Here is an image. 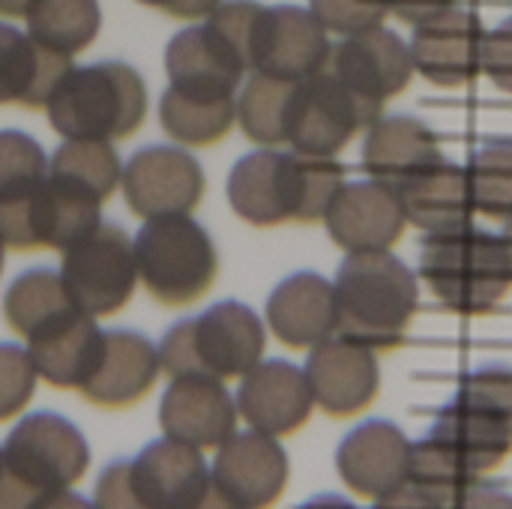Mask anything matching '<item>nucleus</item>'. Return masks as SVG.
<instances>
[{"label":"nucleus","instance_id":"f257e3e1","mask_svg":"<svg viewBox=\"0 0 512 509\" xmlns=\"http://www.w3.org/2000/svg\"><path fill=\"white\" fill-rule=\"evenodd\" d=\"M90 468V447L78 426L54 411L24 417L0 453V509L81 504L72 486Z\"/></svg>","mask_w":512,"mask_h":509},{"label":"nucleus","instance_id":"f03ea898","mask_svg":"<svg viewBox=\"0 0 512 509\" xmlns=\"http://www.w3.org/2000/svg\"><path fill=\"white\" fill-rule=\"evenodd\" d=\"M339 306V333L372 351H396L420 309L417 273L387 252H354L333 279Z\"/></svg>","mask_w":512,"mask_h":509},{"label":"nucleus","instance_id":"7ed1b4c3","mask_svg":"<svg viewBox=\"0 0 512 509\" xmlns=\"http://www.w3.org/2000/svg\"><path fill=\"white\" fill-rule=\"evenodd\" d=\"M45 114L63 138L126 141L147 120V84L120 60L72 66L45 102Z\"/></svg>","mask_w":512,"mask_h":509},{"label":"nucleus","instance_id":"20e7f679","mask_svg":"<svg viewBox=\"0 0 512 509\" xmlns=\"http://www.w3.org/2000/svg\"><path fill=\"white\" fill-rule=\"evenodd\" d=\"M210 501L204 450L174 438L147 444L135 459L111 462L93 492V507L102 509H198Z\"/></svg>","mask_w":512,"mask_h":509},{"label":"nucleus","instance_id":"39448f33","mask_svg":"<svg viewBox=\"0 0 512 509\" xmlns=\"http://www.w3.org/2000/svg\"><path fill=\"white\" fill-rule=\"evenodd\" d=\"M420 279L456 315H486L512 288V270L501 234L474 222L444 234H423Z\"/></svg>","mask_w":512,"mask_h":509},{"label":"nucleus","instance_id":"423d86ee","mask_svg":"<svg viewBox=\"0 0 512 509\" xmlns=\"http://www.w3.org/2000/svg\"><path fill=\"white\" fill-rule=\"evenodd\" d=\"M264 348L267 330L261 318L246 303L225 300L174 324L159 342V363L168 378L213 375L234 381L264 360Z\"/></svg>","mask_w":512,"mask_h":509},{"label":"nucleus","instance_id":"0eeeda50","mask_svg":"<svg viewBox=\"0 0 512 509\" xmlns=\"http://www.w3.org/2000/svg\"><path fill=\"white\" fill-rule=\"evenodd\" d=\"M132 246L138 282L168 309L198 303L219 276L216 246L192 213L144 219Z\"/></svg>","mask_w":512,"mask_h":509},{"label":"nucleus","instance_id":"6e6552de","mask_svg":"<svg viewBox=\"0 0 512 509\" xmlns=\"http://www.w3.org/2000/svg\"><path fill=\"white\" fill-rule=\"evenodd\" d=\"M99 225L102 201L51 174L24 198L0 204V240L18 252H63Z\"/></svg>","mask_w":512,"mask_h":509},{"label":"nucleus","instance_id":"1a4fd4ad","mask_svg":"<svg viewBox=\"0 0 512 509\" xmlns=\"http://www.w3.org/2000/svg\"><path fill=\"white\" fill-rule=\"evenodd\" d=\"M60 279L75 300L93 318H108L120 312L138 285L135 246L126 228L102 222L87 237L63 249Z\"/></svg>","mask_w":512,"mask_h":509},{"label":"nucleus","instance_id":"9d476101","mask_svg":"<svg viewBox=\"0 0 512 509\" xmlns=\"http://www.w3.org/2000/svg\"><path fill=\"white\" fill-rule=\"evenodd\" d=\"M381 117V108L354 96L333 69H321L294 84L288 102V138L291 150L312 156L342 153L357 132Z\"/></svg>","mask_w":512,"mask_h":509},{"label":"nucleus","instance_id":"9b49d317","mask_svg":"<svg viewBox=\"0 0 512 509\" xmlns=\"http://www.w3.org/2000/svg\"><path fill=\"white\" fill-rule=\"evenodd\" d=\"M210 483L213 501L219 507H270L288 486V456L273 435L258 429L234 432L225 444L216 447Z\"/></svg>","mask_w":512,"mask_h":509},{"label":"nucleus","instance_id":"f8f14e48","mask_svg":"<svg viewBox=\"0 0 512 509\" xmlns=\"http://www.w3.org/2000/svg\"><path fill=\"white\" fill-rule=\"evenodd\" d=\"M120 189L138 219L192 213L204 198V168L180 147L150 144L123 165Z\"/></svg>","mask_w":512,"mask_h":509},{"label":"nucleus","instance_id":"ddd939ff","mask_svg":"<svg viewBox=\"0 0 512 509\" xmlns=\"http://www.w3.org/2000/svg\"><path fill=\"white\" fill-rule=\"evenodd\" d=\"M375 354L378 351L345 333H336L309 348L303 372L315 405L330 417H357L366 411L381 387Z\"/></svg>","mask_w":512,"mask_h":509},{"label":"nucleus","instance_id":"4468645a","mask_svg":"<svg viewBox=\"0 0 512 509\" xmlns=\"http://www.w3.org/2000/svg\"><path fill=\"white\" fill-rule=\"evenodd\" d=\"M330 69L354 96L381 111L393 96H399L411 84L417 72L411 45L384 24L342 36V42L333 45Z\"/></svg>","mask_w":512,"mask_h":509},{"label":"nucleus","instance_id":"2eb2a0df","mask_svg":"<svg viewBox=\"0 0 512 509\" xmlns=\"http://www.w3.org/2000/svg\"><path fill=\"white\" fill-rule=\"evenodd\" d=\"M405 225L408 216L399 189L372 177L345 183L324 216L327 234L345 255L387 252L402 240Z\"/></svg>","mask_w":512,"mask_h":509},{"label":"nucleus","instance_id":"dca6fc26","mask_svg":"<svg viewBox=\"0 0 512 509\" xmlns=\"http://www.w3.org/2000/svg\"><path fill=\"white\" fill-rule=\"evenodd\" d=\"M414 441L405 438L399 426L390 420L360 423L345 435L336 450V471L351 495L381 504L411 474Z\"/></svg>","mask_w":512,"mask_h":509},{"label":"nucleus","instance_id":"f3484780","mask_svg":"<svg viewBox=\"0 0 512 509\" xmlns=\"http://www.w3.org/2000/svg\"><path fill=\"white\" fill-rule=\"evenodd\" d=\"M237 399L213 375H177L159 402V429L165 438L216 450L237 432Z\"/></svg>","mask_w":512,"mask_h":509},{"label":"nucleus","instance_id":"a211bd4d","mask_svg":"<svg viewBox=\"0 0 512 509\" xmlns=\"http://www.w3.org/2000/svg\"><path fill=\"white\" fill-rule=\"evenodd\" d=\"M483 39L480 18L468 9H447L429 21L414 24L411 57L414 69L438 87L474 84L483 72Z\"/></svg>","mask_w":512,"mask_h":509},{"label":"nucleus","instance_id":"6ab92c4d","mask_svg":"<svg viewBox=\"0 0 512 509\" xmlns=\"http://www.w3.org/2000/svg\"><path fill=\"white\" fill-rule=\"evenodd\" d=\"M330 30L303 6H267L255 48L252 72H267L285 81H303L330 66Z\"/></svg>","mask_w":512,"mask_h":509},{"label":"nucleus","instance_id":"aec40b11","mask_svg":"<svg viewBox=\"0 0 512 509\" xmlns=\"http://www.w3.org/2000/svg\"><path fill=\"white\" fill-rule=\"evenodd\" d=\"M162 372L159 348L132 330H102L99 357L78 387V393L105 411H123L138 405Z\"/></svg>","mask_w":512,"mask_h":509},{"label":"nucleus","instance_id":"412c9836","mask_svg":"<svg viewBox=\"0 0 512 509\" xmlns=\"http://www.w3.org/2000/svg\"><path fill=\"white\" fill-rule=\"evenodd\" d=\"M234 399L243 423L273 438L303 429L315 408L306 372L288 360H261L240 378Z\"/></svg>","mask_w":512,"mask_h":509},{"label":"nucleus","instance_id":"4be33fe9","mask_svg":"<svg viewBox=\"0 0 512 509\" xmlns=\"http://www.w3.org/2000/svg\"><path fill=\"white\" fill-rule=\"evenodd\" d=\"M483 474H477L468 459L441 435L429 432L423 441L414 444L411 453V474L390 498L378 507L408 509H456L474 507V492Z\"/></svg>","mask_w":512,"mask_h":509},{"label":"nucleus","instance_id":"5701e85b","mask_svg":"<svg viewBox=\"0 0 512 509\" xmlns=\"http://www.w3.org/2000/svg\"><path fill=\"white\" fill-rule=\"evenodd\" d=\"M168 87L201 96V99H228L237 96L246 66L225 45V39L204 21L180 30L165 48Z\"/></svg>","mask_w":512,"mask_h":509},{"label":"nucleus","instance_id":"b1692460","mask_svg":"<svg viewBox=\"0 0 512 509\" xmlns=\"http://www.w3.org/2000/svg\"><path fill=\"white\" fill-rule=\"evenodd\" d=\"M267 327L282 345L297 351H309L336 336L339 306L333 282L312 270L282 279L267 300Z\"/></svg>","mask_w":512,"mask_h":509},{"label":"nucleus","instance_id":"393cba45","mask_svg":"<svg viewBox=\"0 0 512 509\" xmlns=\"http://www.w3.org/2000/svg\"><path fill=\"white\" fill-rule=\"evenodd\" d=\"M444 159L435 132L411 114H381L366 126L363 168L393 189L420 177Z\"/></svg>","mask_w":512,"mask_h":509},{"label":"nucleus","instance_id":"a878e982","mask_svg":"<svg viewBox=\"0 0 512 509\" xmlns=\"http://www.w3.org/2000/svg\"><path fill=\"white\" fill-rule=\"evenodd\" d=\"M228 204L231 210L255 225L273 228L291 222V159L273 147H261L243 159L228 174Z\"/></svg>","mask_w":512,"mask_h":509},{"label":"nucleus","instance_id":"bb28decb","mask_svg":"<svg viewBox=\"0 0 512 509\" xmlns=\"http://www.w3.org/2000/svg\"><path fill=\"white\" fill-rule=\"evenodd\" d=\"M69 69V54L45 48L12 24H0V105H21L27 111L45 108Z\"/></svg>","mask_w":512,"mask_h":509},{"label":"nucleus","instance_id":"cd10ccee","mask_svg":"<svg viewBox=\"0 0 512 509\" xmlns=\"http://www.w3.org/2000/svg\"><path fill=\"white\" fill-rule=\"evenodd\" d=\"M399 198H402L408 225H414L423 234L456 231V228L471 225L477 216L468 171L447 159H441L420 177L399 186Z\"/></svg>","mask_w":512,"mask_h":509},{"label":"nucleus","instance_id":"c85d7f7f","mask_svg":"<svg viewBox=\"0 0 512 509\" xmlns=\"http://www.w3.org/2000/svg\"><path fill=\"white\" fill-rule=\"evenodd\" d=\"M99 348L102 330L96 327V318L81 309L27 342V354L39 378L57 390H78L87 381Z\"/></svg>","mask_w":512,"mask_h":509},{"label":"nucleus","instance_id":"c756f323","mask_svg":"<svg viewBox=\"0 0 512 509\" xmlns=\"http://www.w3.org/2000/svg\"><path fill=\"white\" fill-rule=\"evenodd\" d=\"M78 306L69 297L60 273L33 267L24 270L3 294V318L15 336L30 342L33 336L45 333L48 327L60 324ZM84 312V309H81Z\"/></svg>","mask_w":512,"mask_h":509},{"label":"nucleus","instance_id":"7c9ffc66","mask_svg":"<svg viewBox=\"0 0 512 509\" xmlns=\"http://www.w3.org/2000/svg\"><path fill=\"white\" fill-rule=\"evenodd\" d=\"M159 123L165 135L186 147H210L237 123V96L201 99L168 87L159 99Z\"/></svg>","mask_w":512,"mask_h":509},{"label":"nucleus","instance_id":"2f4dec72","mask_svg":"<svg viewBox=\"0 0 512 509\" xmlns=\"http://www.w3.org/2000/svg\"><path fill=\"white\" fill-rule=\"evenodd\" d=\"M24 21L36 42L72 57L99 36L102 9L99 0H33Z\"/></svg>","mask_w":512,"mask_h":509},{"label":"nucleus","instance_id":"473e14b6","mask_svg":"<svg viewBox=\"0 0 512 509\" xmlns=\"http://www.w3.org/2000/svg\"><path fill=\"white\" fill-rule=\"evenodd\" d=\"M48 174L90 192L96 201L105 204L123 180V162L111 141L66 138L48 159Z\"/></svg>","mask_w":512,"mask_h":509},{"label":"nucleus","instance_id":"72a5a7b5","mask_svg":"<svg viewBox=\"0 0 512 509\" xmlns=\"http://www.w3.org/2000/svg\"><path fill=\"white\" fill-rule=\"evenodd\" d=\"M297 81H285L267 72H249L237 93V123L243 135L261 147L285 144L288 138V102Z\"/></svg>","mask_w":512,"mask_h":509},{"label":"nucleus","instance_id":"f704fd0d","mask_svg":"<svg viewBox=\"0 0 512 509\" xmlns=\"http://www.w3.org/2000/svg\"><path fill=\"white\" fill-rule=\"evenodd\" d=\"M291 222H324L333 198L348 183L345 168L333 156H312L291 150Z\"/></svg>","mask_w":512,"mask_h":509},{"label":"nucleus","instance_id":"c9c22d12","mask_svg":"<svg viewBox=\"0 0 512 509\" xmlns=\"http://www.w3.org/2000/svg\"><path fill=\"white\" fill-rule=\"evenodd\" d=\"M465 171L477 213L501 225L512 219V138H492L477 147Z\"/></svg>","mask_w":512,"mask_h":509},{"label":"nucleus","instance_id":"e433bc0d","mask_svg":"<svg viewBox=\"0 0 512 509\" xmlns=\"http://www.w3.org/2000/svg\"><path fill=\"white\" fill-rule=\"evenodd\" d=\"M456 405H462L468 414L480 417L483 423L495 426L498 432L512 438V369L492 363L468 372L459 384V393L453 396Z\"/></svg>","mask_w":512,"mask_h":509},{"label":"nucleus","instance_id":"4c0bfd02","mask_svg":"<svg viewBox=\"0 0 512 509\" xmlns=\"http://www.w3.org/2000/svg\"><path fill=\"white\" fill-rule=\"evenodd\" d=\"M48 177V156L42 144L18 129L0 132V204L24 198Z\"/></svg>","mask_w":512,"mask_h":509},{"label":"nucleus","instance_id":"58836bf2","mask_svg":"<svg viewBox=\"0 0 512 509\" xmlns=\"http://www.w3.org/2000/svg\"><path fill=\"white\" fill-rule=\"evenodd\" d=\"M36 366L27 348L0 342V423L21 417L36 393Z\"/></svg>","mask_w":512,"mask_h":509},{"label":"nucleus","instance_id":"ea45409f","mask_svg":"<svg viewBox=\"0 0 512 509\" xmlns=\"http://www.w3.org/2000/svg\"><path fill=\"white\" fill-rule=\"evenodd\" d=\"M309 9L330 33L339 36L381 27L390 15L387 0H309Z\"/></svg>","mask_w":512,"mask_h":509},{"label":"nucleus","instance_id":"a19ab883","mask_svg":"<svg viewBox=\"0 0 512 509\" xmlns=\"http://www.w3.org/2000/svg\"><path fill=\"white\" fill-rule=\"evenodd\" d=\"M483 72L495 87L512 93V18L498 24L483 39Z\"/></svg>","mask_w":512,"mask_h":509},{"label":"nucleus","instance_id":"79ce46f5","mask_svg":"<svg viewBox=\"0 0 512 509\" xmlns=\"http://www.w3.org/2000/svg\"><path fill=\"white\" fill-rule=\"evenodd\" d=\"M387 3H390V15H396L399 21L411 27L456 6V0H387Z\"/></svg>","mask_w":512,"mask_h":509},{"label":"nucleus","instance_id":"37998d69","mask_svg":"<svg viewBox=\"0 0 512 509\" xmlns=\"http://www.w3.org/2000/svg\"><path fill=\"white\" fill-rule=\"evenodd\" d=\"M144 6H153L171 18H180V21H198V18H207L222 0H138Z\"/></svg>","mask_w":512,"mask_h":509},{"label":"nucleus","instance_id":"c03bdc74","mask_svg":"<svg viewBox=\"0 0 512 509\" xmlns=\"http://www.w3.org/2000/svg\"><path fill=\"white\" fill-rule=\"evenodd\" d=\"M30 3L33 0H0V15L3 18H21V15H27Z\"/></svg>","mask_w":512,"mask_h":509},{"label":"nucleus","instance_id":"a18cd8bd","mask_svg":"<svg viewBox=\"0 0 512 509\" xmlns=\"http://www.w3.org/2000/svg\"><path fill=\"white\" fill-rule=\"evenodd\" d=\"M501 243H504V249H507V258H510V270H512V219H507V222H504Z\"/></svg>","mask_w":512,"mask_h":509},{"label":"nucleus","instance_id":"49530a36","mask_svg":"<svg viewBox=\"0 0 512 509\" xmlns=\"http://www.w3.org/2000/svg\"><path fill=\"white\" fill-rule=\"evenodd\" d=\"M3 261H6V243L0 240V273H3Z\"/></svg>","mask_w":512,"mask_h":509},{"label":"nucleus","instance_id":"de8ad7c7","mask_svg":"<svg viewBox=\"0 0 512 509\" xmlns=\"http://www.w3.org/2000/svg\"><path fill=\"white\" fill-rule=\"evenodd\" d=\"M0 453H3V447H0Z\"/></svg>","mask_w":512,"mask_h":509}]
</instances>
